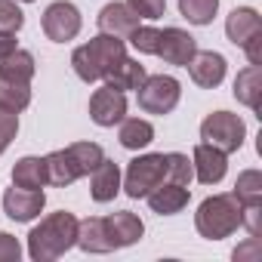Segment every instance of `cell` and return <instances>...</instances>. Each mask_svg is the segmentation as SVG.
I'll list each match as a JSON object with an SVG mask.
<instances>
[{
  "instance_id": "23",
  "label": "cell",
  "mask_w": 262,
  "mask_h": 262,
  "mask_svg": "<svg viewBox=\"0 0 262 262\" xmlns=\"http://www.w3.org/2000/svg\"><path fill=\"white\" fill-rule=\"evenodd\" d=\"M13 185L19 188H43L47 185V161L43 158H19L13 167Z\"/></svg>"
},
{
  "instance_id": "3",
  "label": "cell",
  "mask_w": 262,
  "mask_h": 262,
  "mask_svg": "<svg viewBox=\"0 0 262 262\" xmlns=\"http://www.w3.org/2000/svg\"><path fill=\"white\" fill-rule=\"evenodd\" d=\"M194 228L207 241H222L241 228V201L234 194H213L201 201L194 213Z\"/></svg>"
},
{
  "instance_id": "4",
  "label": "cell",
  "mask_w": 262,
  "mask_h": 262,
  "mask_svg": "<svg viewBox=\"0 0 262 262\" xmlns=\"http://www.w3.org/2000/svg\"><path fill=\"white\" fill-rule=\"evenodd\" d=\"M161 182H167V155H139L126 164L120 188L126 191V198L139 201L148 191H155Z\"/></svg>"
},
{
  "instance_id": "13",
  "label": "cell",
  "mask_w": 262,
  "mask_h": 262,
  "mask_svg": "<svg viewBox=\"0 0 262 262\" xmlns=\"http://www.w3.org/2000/svg\"><path fill=\"white\" fill-rule=\"evenodd\" d=\"M96 25H99V31H102V34H111V37L126 40L129 34L139 28V16L129 10L126 4H105V7L99 10Z\"/></svg>"
},
{
  "instance_id": "11",
  "label": "cell",
  "mask_w": 262,
  "mask_h": 262,
  "mask_svg": "<svg viewBox=\"0 0 262 262\" xmlns=\"http://www.w3.org/2000/svg\"><path fill=\"white\" fill-rule=\"evenodd\" d=\"M191 80L204 90H216L222 80H225V71H228V62L222 53H213V50H198L191 56V62L185 65Z\"/></svg>"
},
{
  "instance_id": "37",
  "label": "cell",
  "mask_w": 262,
  "mask_h": 262,
  "mask_svg": "<svg viewBox=\"0 0 262 262\" xmlns=\"http://www.w3.org/2000/svg\"><path fill=\"white\" fill-rule=\"evenodd\" d=\"M19 43H16V34H0V62H4L10 53H16Z\"/></svg>"
},
{
  "instance_id": "15",
  "label": "cell",
  "mask_w": 262,
  "mask_h": 262,
  "mask_svg": "<svg viewBox=\"0 0 262 262\" xmlns=\"http://www.w3.org/2000/svg\"><path fill=\"white\" fill-rule=\"evenodd\" d=\"M188 198H191L188 185H179V182H161L155 191L145 194L148 207L158 216H176V213H182L188 207Z\"/></svg>"
},
{
  "instance_id": "20",
  "label": "cell",
  "mask_w": 262,
  "mask_h": 262,
  "mask_svg": "<svg viewBox=\"0 0 262 262\" xmlns=\"http://www.w3.org/2000/svg\"><path fill=\"white\" fill-rule=\"evenodd\" d=\"M117 139L126 151H139L155 142V126H151V120H142V117H123Z\"/></svg>"
},
{
  "instance_id": "26",
  "label": "cell",
  "mask_w": 262,
  "mask_h": 262,
  "mask_svg": "<svg viewBox=\"0 0 262 262\" xmlns=\"http://www.w3.org/2000/svg\"><path fill=\"white\" fill-rule=\"evenodd\" d=\"M65 151L71 155V161H74V167H77L80 176H90L99 167V161L105 158V151H102L99 142H71Z\"/></svg>"
},
{
  "instance_id": "38",
  "label": "cell",
  "mask_w": 262,
  "mask_h": 262,
  "mask_svg": "<svg viewBox=\"0 0 262 262\" xmlns=\"http://www.w3.org/2000/svg\"><path fill=\"white\" fill-rule=\"evenodd\" d=\"M22 4H31V0H22Z\"/></svg>"
},
{
  "instance_id": "25",
  "label": "cell",
  "mask_w": 262,
  "mask_h": 262,
  "mask_svg": "<svg viewBox=\"0 0 262 262\" xmlns=\"http://www.w3.org/2000/svg\"><path fill=\"white\" fill-rule=\"evenodd\" d=\"M31 105V83H19L10 77H0V108L7 111H25Z\"/></svg>"
},
{
  "instance_id": "30",
  "label": "cell",
  "mask_w": 262,
  "mask_h": 262,
  "mask_svg": "<svg viewBox=\"0 0 262 262\" xmlns=\"http://www.w3.org/2000/svg\"><path fill=\"white\" fill-rule=\"evenodd\" d=\"M191 179H194V170H191V161H188V155L170 151V155H167V182L188 185Z\"/></svg>"
},
{
  "instance_id": "18",
  "label": "cell",
  "mask_w": 262,
  "mask_h": 262,
  "mask_svg": "<svg viewBox=\"0 0 262 262\" xmlns=\"http://www.w3.org/2000/svg\"><path fill=\"white\" fill-rule=\"evenodd\" d=\"M77 247L83 253H111L114 250V244L108 237L105 216H90V219L77 222Z\"/></svg>"
},
{
  "instance_id": "29",
  "label": "cell",
  "mask_w": 262,
  "mask_h": 262,
  "mask_svg": "<svg viewBox=\"0 0 262 262\" xmlns=\"http://www.w3.org/2000/svg\"><path fill=\"white\" fill-rule=\"evenodd\" d=\"M129 47L142 56H158V43H161V28H151V25H139L133 34L126 37Z\"/></svg>"
},
{
  "instance_id": "1",
  "label": "cell",
  "mask_w": 262,
  "mask_h": 262,
  "mask_svg": "<svg viewBox=\"0 0 262 262\" xmlns=\"http://www.w3.org/2000/svg\"><path fill=\"white\" fill-rule=\"evenodd\" d=\"M71 247H77V219L65 210L40 219V225H34L28 234V256L34 262H53Z\"/></svg>"
},
{
  "instance_id": "2",
  "label": "cell",
  "mask_w": 262,
  "mask_h": 262,
  "mask_svg": "<svg viewBox=\"0 0 262 262\" xmlns=\"http://www.w3.org/2000/svg\"><path fill=\"white\" fill-rule=\"evenodd\" d=\"M123 56H126V43L120 37L99 31L90 43H83L71 53V68L83 83H96V80H105Z\"/></svg>"
},
{
  "instance_id": "33",
  "label": "cell",
  "mask_w": 262,
  "mask_h": 262,
  "mask_svg": "<svg viewBox=\"0 0 262 262\" xmlns=\"http://www.w3.org/2000/svg\"><path fill=\"white\" fill-rule=\"evenodd\" d=\"M126 7L133 10L139 19L155 22V19H161L167 13V0H126Z\"/></svg>"
},
{
  "instance_id": "7",
  "label": "cell",
  "mask_w": 262,
  "mask_h": 262,
  "mask_svg": "<svg viewBox=\"0 0 262 262\" xmlns=\"http://www.w3.org/2000/svg\"><path fill=\"white\" fill-rule=\"evenodd\" d=\"M40 25H43V34L53 43H68V40H74L80 34L83 19H80V10L74 4H68V0H56V4H50L43 10Z\"/></svg>"
},
{
  "instance_id": "10",
  "label": "cell",
  "mask_w": 262,
  "mask_h": 262,
  "mask_svg": "<svg viewBox=\"0 0 262 262\" xmlns=\"http://www.w3.org/2000/svg\"><path fill=\"white\" fill-rule=\"evenodd\" d=\"M191 170H194V179L201 185H219L225 179V173H228V155L207 145V142H201L191 151Z\"/></svg>"
},
{
  "instance_id": "22",
  "label": "cell",
  "mask_w": 262,
  "mask_h": 262,
  "mask_svg": "<svg viewBox=\"0 0 262 262\" xmlns=\"http://www.w3.org/2000/svg\"><path fill=\"white\" fill-rule=\"evenodd\" d=\"M43 161H47V182H50V185L65 188V185H71V182L80 179V173H77V167H74V161H71V155H68L65 148L50 151Z\"/></svg>"
},
{
  "instance_id": "9",
  "label": "cell",
  "mask_w": 262,
  "mask_h": 262,
  "mask_svg": "<svg viewBox=\"0 0 262 262\" xmlns=\"http://www.w3.org/2000/svg\"><path fill=\"white\" fill-rule=\"evenodd\" d=\"M90 117L93 123L99 126H114L126 117V96L114 86H99L93 96H90Z\"/></svg>"
},
{
  "instance_id": "34",
  "label": "cell",
  "mask_w": 262,
  "mask_h": 262,
  "mask_svg": "<svg viewBox=\"0 0 262 262\" xmlns=\"http://www.w3.org/2000/svg\"><path fill=\"white\" fill-rule=\"evenodd\" d=\"M19 259H22V244L10 231H0V262H19Z\"/></svg>"
},
{
  "instance_id": "6",
  "label": "cell",
  "mask_w": 262,
  "mask_h": 262,
  "mask_svg": "<svg viewBox=\"0 0 262 262\" xmlns=\"http://www.w3.org/2000/svg\"><path fill=\"white\" fill-rule=\"evenodd\" d=\"M136 96H139V108L145 114H170L179 105L182 83L176 77H170V74H151V77L142 80Z\"/></svg>"
},
{
  "instance_id": "5",
  "label": "cell",
  "mask_w": 262,
  "mask_h": 262,
  "mask_svg": "<svg viewBox=\"0 0 262 262\" xmlns=\"http://www.w3.org/2000/svg\"><path fill=\"white\" fill-rule=\"evenodd\" d=\"M201 139L225 155H234V151H241V145L247 139V123L231 111H213L201 123Z\"/></svg>"
},
{
  "instance_id": "12",
  "label": "cell",
  "mask_w": 262,
  "mask_h": 262,
  "mask_svg": "<svg viewBox=\"0 0 262 262\" xmlns=\"http://www.w3.org/2000/svg\"><path fill=\"white\" fill-rule=\"evenodd\" d=\"M198 53V40L182 31V28H164L161 31V43H158V56L167 62V65H179L185 68L191 62V56Z\"/></svg>"
},
{
  "instance_id": "36",
  "label": "cell",
  "mask_w": 262,
  "mask_h": 262,
  "mask_svg": "<svg viewBox=\"0 0 262 262\" xmlns=\"http://www.w3.org/2000/svg\"><path fill=\"white\" fill-rule=\"evenodd\" d=\"M231 256H234L237 262H241V259H259V237H247V244L237 247Z\"/></svg>"
},
{
  "instance_id": "16",
  "label": "cell",
  "mask_w": 262,
  "mask_h": 262,
  "mask_svg": "<svg viewBox=\"0 0 262 262\" xmlns=\"http://www.w3.org/2000/svg\"><path fill=\"white\" fill-rule=\"evenodd\" d=\"M120 167L114 164V161H108V158H102L99 161V167L90 173V194H93V201L96 204H108V201H114L117 194H120Z\"/></svg>"
},
{
  "instance_id": "24",
  "label": "cell",
  "mask_w": 262,
  "mask_h": 262,
  "mask_svg": "<svg viewBox=\"0 0 262 262\" xmlns=\"http://www.w3.org/2000/svg\"><path fill=\"white\" fill-rule=\"evenodd\" d=\"M34 71H37V65H34V56L28 50H16L0 62V77H10V80H19V83H31Z\"/></svg>"
},
{
  "instance_id": "19",
  "label": "cell",
  "mask_w": 262,
  "mask_h": 262,
  "mask_svg": "<svg viewBox=\"0 0 262 262\" xmlns=\"http://www.w3.org/2000/svg\"><path fill=\"white\" fill-rule=\"evenodd\" d=\"M234 99L253 111H259L262 102V65H247L234 77Z\"/></svg>"
},
{
  "instance_id": "14",
  "label": "cell",
  "mask_w": 262,
  "mask_h": 262,
  "mask_svg": "<svg viewBox=\"0 0 262 262\" xmlns=\"http://www.w3.org/2000/svg\"><path fill=\"white\" fill-rule=\"evenodd\" d=\"M105 225H108V237H111L114 250L133 247V244H139L142 234H145V222H142L136 213H129V210H120V213L105 216Z\"/></svg>"
},
{
  "instance_id": "28",
  "label": "cell",
  "mask_w": 262,
  "mask_h": 262,
  "mask_svg": "<svg viewBox=\"0 0 262 262\" xmlns=\"http://www.w3.org/2000/svg\"><path fill=\"white\" fill-rule=\"evenodd\" d=\"M241 204H262V173L259 170H244L234 182L231 191Z\"/></svg>"
},
{
  "instance_id": "17",
  "label": "cell",
  "mask_w": 262,
  "mask_h": 262,
  "mask_svg": "<svg viewBox=\"0 0 262 262\" xmlns=\"http://www.w3.org/2000/svg\"><path fill=\"white\" fill-rule=\"evenodd\" d=\"M225 34H228V40H231L234 47H244L250 37L262 34V19H259V13H256L253 7H237V10H231L228 19H225Z\"/></svg>"
},
{
  "instance_id": "21",
  "label": "cell",
  "mask_w": 262,
  "mask_h": 262,
  "mask_svg": "<svg viewBox=\"0 0 262 262\" xmlns=\"http://www.w3.org/2000/svg\"><path fill=\"white\" fill-rule=\"evenodd\" d=\"M145 77H148L145 65H139L136 59L123 56V59L114 65V71L105 77V83H108V86H114V90H120V93H126V90H139Z\"/></svg>"
},
{
  "instance_id": "27",
  "label": "cell",
  "mask_w": 262,
  "mask_h": 262,
  "mask_svg": "<svg viewBox=\"0 0 262 262\" xmlns=\"http://www.w3.org/2000/svg\"><path fill=\"white\" fill-rule=\"evenodd\" d=\"M179 13L191 25H210L219 13V0H179Z\"/></svg>"
},
{
  "instance_id": "8",
  "label": "cell",
  "mask_w": 262,
  "mask_h": 262,
  "mask_svg": "<svg viewBox=\"0 0 262 262\" xmlns=\"http://www.w3.org/2000/svg\"><path fill=\"white\" fill-rule=\"evenodd\" d=\"M47 207V194L43 188H7L4 191V213L13 219V222H31L43 213Z\"/></svg>"
},
{
  "instance_id": "31",
  "label": "cell",
  "mask_w": 262,
  "mask_h": 262,
  "mask_svg": "<svg viewBox=\"0 0 262 262\" xmlns=\"http://www.w3.org/2000/svg\"><path fill=\"white\" fill-rule=\"evenodd\" d=\"M25 25V13L16 0H0V34H16Z\"/></svg>"
},
{
  "instance_id": "32",
  "label": "cell",
  "mask_w": 262,
  "mask_h": 262,
  "mask_svg": "<svg viewBox=\"0 0 262 262\" xmlns=\"http://www.w3.org/2000/svg\"><path fill=\"white\" fill-rule=\"evenodd\" d=\"M16 133H19V114H16V111H7V108H0V155H4V151L13 145Z\"/></svg>"
},
{
  "instance_id": "35",
  "label": "cell",
  "mask_w": 262,
  "mask_h": 262,
  "mask_svg": "<svg viewBox=\"0 0 262 262\" xmlns=\"http://www.w3.org/2000/svg\"><path fill=\"white\" fill-rule=\"evenodd\" d=\"M241 50L247 53V62H250V65H262V34L250 37V40H247Z\"/></svg>"
}]
</instances>
